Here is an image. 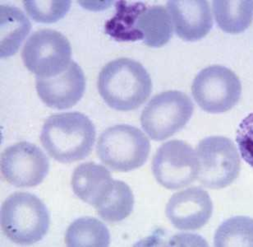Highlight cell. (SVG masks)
I'll list each match as a JSON object with an SVG mask.
<instances>
[{
    "instance_id": "6da1fadb",
    "label": "cell",
    "mask_w": 253,
    "mask_h": 247,
    "mask_svg": "<svg viewBox=\"0 0 253 247\" xmlns=\"http://www.w3.org/2000/svg\"><path fill=\"white\" fill-rule=\"evenodd\" d=\"M100 95L110 107L120 111L136 110L152 92L148 71L134 59L120 58L105 64L97 82Z\"/></svg>"
},
{
    "instance_id": "7a4b0ae2",
    "label": "cell",
    "mask_w": 253,
    "mask_h": 247,
    "mask_svg": "<svg viewBox=\"0 0 253 247\" xmlns=\"http://www.w3.org/2000/svg\"><path fill=\"white\" fill-rule=\"evenodd\" d=\"M95 135V125L83 113H59L50 115L44 121L41 141L52 158L70 163L90 154Z\"/></svg>"
},
{
    "instance_id": "3957f363",
    "label": "cell",
    "mask_w": 253,
    "mask_h": 247,
    "mask_svg": "<svg viewBox=\"0 0 253 247\" xmlns=\"http://www.w3.org/2000/svg\"><path fill=\"white\" fill-rule=\"evenodd\" d=\"M49 222L46 206L33 194L16 192L2 203V233L16 244L32 245L42 241L49 231Z\"/></svg>"
},
{
    "instance_id": "277c9868",
    "label": "cell",
    "mask_w": 253,
    "mask_h": 247,
    "mask_svg": "<svg viewBox=\"0 0 253 247\" xmlns=\"http://www.w3.org/2000/svg\"><path fill=\"white\" fill-rule=\"evenodd\" d=\"M96 150L98 157L105 166L113 171L127 172L146 163L151 144L138 128L116 125L100 135Z\"/></svg>"
},
{
    "instance_id": "5b68a950",
    "label": "cell",
    "mask_w": 253,
    "mask_h": 247,
    "mask_svg": "<svg viewBox=\"0 0 253 247\" xmlns=\"http://www.w3.org/2000/svg\"><path fill=\"white\" fill-rule=\"evenodd\" d=\"M193 111L194 105L186 93L166 91L155 96L144 108L141 127L151 140L162 141L183 130Z\"/></svg>"
},
{
    "instance_id": "8992f818",
    "label": "cell",
    "mask_w": 253,
    "mask_h": 247,
    "mask_svg": "<svg viewBox=\"0 0 253 247\" xmlns=\"http://www.w3.org/2000/svg\"><path fill=\"white\" fill-rule=\"evenodd\" d=\"M197 155L199 162L197 179L205 187L225 188L239 177L240 156L236 145L229 138H205L197 145Z\"/></svg>"
},
{
    "instance_id": "52a82bcc",
    "label": "cell",
    "mask_w": 253,
    "mask_h": 247,
    "mask_svg": "<svg viewBox=\"0 0 253 247\" xmlns=\"http://www.w3.org/2000/svg\"><path fill=\"white\" fill-rule=\"evenodd\" d=\"M70 42L55 30L35 32L27 39L22 51L25 66L37 78L49 79L65 71L70 64Z\"/></svg>"
},
{
    "instance_id": "ba28073f",
    "label": "cell",
    "mask_w": 253,
    "mask_h": 247,
    "mask_svg": "<svg viewBox=\"0 0 253 247\" xmlns=\"http://www.w3.org/2000/svg\"><path fill=\"white\" fill-rule=\"evenodd\" d=\"M197 105L206 112L220 114L231 110L242 95V84L234 71L221 65H211L197 74L192 86Z\"/></svg>"
},
{
    "instance_id": "9c48e42d",
    "label": "cell",
    "mask_w": 253,
    "mask_h": 247,
    "mask_svg": "<svg viewBox=\"0 0 253 247\" xmlns=\"http://www.w3.org/2000/svg\"><path fill=\"white\" fill-rule=\"evenodd\" d=\"M152 172L165 188H184L198 176V157L191 145L182 140H170L157 149L152 160Z\"/></svg>"
},
{
    "instance_id": "30bf717a",
    "label": "cell",
    "mask_w": 253,
    "mask_h": 247,
    "mask_svg": "<svg viewBox=\"0 0 253 247\" xmlns=\"http://www.w3.org/2000/svg\"><path fill=\"white\" fill-rule=\"evenodd\" d=\"M49 171L46 155L32 143H17L5 148L1 155L2 176L8 183L18 188L38 186Z\"/></svg>"
},
{
    "instance_id": "8fae6325",
    "label": "cell",
    "mask_w": 253,
    "mask_h": 247,
    "mask_svg": "<svg viewBox=\"0 0 253 247\" xmlns=\"http://www.w3.org/2000/svg\"><path fill=\"white\" fill-rule=\"evenodd\" d=\"M116 19L122 20V26L126 29L121 40L125 37L126 40H141L147 47L161 48L166 46L173 36L170 14L161 5L150 7L142 3L132 5Z\"/></svg>"
},
{
    "instance_id": "7c38bea8",
    "label": "cell",
    "mask_w": 253,
    "mask_h": 247,
    "mask_svg": "<svg viewBox=\"0 0 253 247\" xmlns=\"http://www.w3.org/2000/svg\"><path fill=\"white\" fill-rule=\"evenodd\" d=\"M166 213L177 229L198 230L211 218L213 203L207 191L195 186L173 195L166 205Z\"/></svg>"
},
{
    "instance_id": "4fadbf2b",
    "label": "cell",
    "mask_w": 253,
    "mask_h": 247,
    "mask_svg": "<svg viewBox=\"0 0 253 247\" xmlns=\"http://www.w3.org/2000/svg\"><path fill=\"white\" fill-rule=\"evenodd\" d=\"M36 83L37 94L42 101L56 110H67L74 106L85 90L84 73L73 60L61 74L49 79L37 78Z\"/></svg>"
},
{
    "instance_id": "5bb4252c",
    "label": "cell",
    "mask_w": 253,
    "mask_h": 247,
    "mask_svg": "<svg viewBox=\"0 0 253 247\" xmlns=\"http://www.w3.org/2000/svg\"><path fill=\"white\" fill-rule=\"evenodd\" d=\"M167 8L176 34L185 42L202 40L213 27L211 11L206 0H170Z\"/></svg>"
},
{
    "instance_id": "9a60e30c",
    "label": "cell",
    "mask_w": 253,
    "mask_h": 247,
    "mask_svg": "<svg viewBox=\"0 0 253 247\" xmlns=\"http://www.w3.org/2000/svg\"><path fill=\"white\" fill-rule=\"evenodd\" d=\"M116 181L105 166L85 162L74 170L71 184L78 198L97 209L111 196Z\"/></svg>"
},
{
    "instance_id": "2e32d148",
    "label": "cell",
    "mask_w": 253,
    "mask_h": 247,
    "mask_svg": "<svg viewBox=\"0 0 253 247\" xmlns=\"http://www.w3.org/2000/svg\"><path fill=\"white\" fill-rule=\"evenodd\" d=\"M0 25V56H12L29 34L32 24L18 7L1 5Z\"/></svg>"
},
{
    "instance_id": "e0dca14e",
    "label": "cell",
    "mask_w": 253,
    "mask_h": 247,
    "mask_svg": "<svg viewBox=\"0 0 253 247\" xmlns=\"http://www.w3.org/2000/svg\"><path fill=\"white\" fill-rule=\"evenodd\" d=\"M214 18L219 28L229 34L246 31L253 21V1H218L212 2Z\"/></svg>"
},
{
    "instance_id": "ac0fdd59",
    "label": "cell",
    "mask_w": 253,
    "mask_h": 247,
    "mask_svg": "<svg viewBox=\"0 0 253 247\" xmlns=\"http://www.w3.org/2000/svg\"><path fill=\"white\" fill-rule=\"evenodd\" d=\"M110 243L107 227L97 218L91 217L76 219L65 233V243L68 247H106Z\"/></svg>"
},
{
    "instance_id": "d6986e66",
    "label": "cell",
    "mask_w": 253,
    "mask_h": 247,
    "mask_svg": "<svg viewBox=\"0 0 253 247\" xmlns=\"http://www.w3.org/2000/svg\"><path fill=\"white\" fill-rule=\"evenodd\" d=\"M214 245L253 247V218L236 216L224 221L215 232Z\"/></svg>"
},
{
    "instance_id": "ffe728a7",
    "label": "cell",
    "mask_w": 253,
    "mask_h": 247,
    "mask_svg": "<svg viewBox=\"0 0 253 247\" xmlns=\"http://www.w3.org/2000/svg\"><path fill=\"white\" fill-rule=\"evenodd\" d=\"M133 207L134 196L131 188L124 181L118 180L112 195L96 211L105 222L119 223L131 214Z\"/></svg>"
},
{
    "instance_id": "44dd1931",
    "label": "cell",
    "mask_w": 253,
    "mask_h": 247,
    "mask_svg": "<svg viewBox=\"0 0 253 247\" xmlns=\"http://www.w3.org/2000/svg\"><path fill=\"white\" fill-rule=\"evenodd\" d=\"M71 1H24L27 14L35 22L44 24L54 23L65 17L70 9Z\"/></svg>"
},
{
    "instance_id": "7402d4cb",
    "label": "cell",
    "mask_w": 253,
    "mask_h": 247,
    "mask_svg": "<svg viewBox=\"0 0 253 247\" xmlns=\"http://www.w3.org/2000/svg\"><path fill=\"white\" fill-rule=\"evenodd\" d=\"M236 143L243 159L253 168V112L240 123L237 130Z\"/></svg>"
}]
</instances>
